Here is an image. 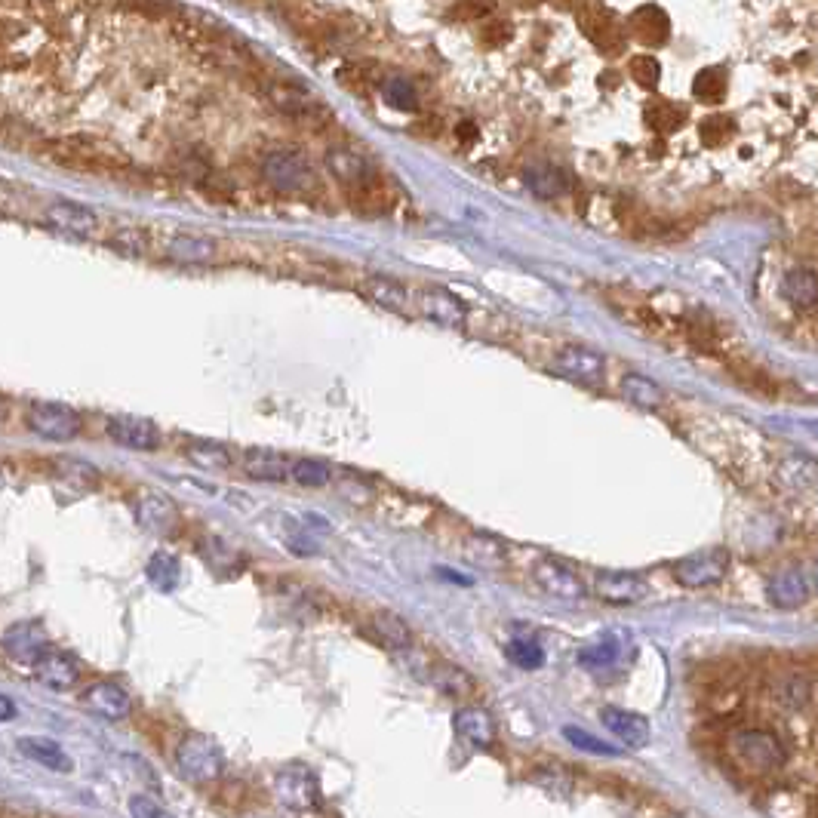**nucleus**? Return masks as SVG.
Listing matches in <instances>:
<instances>
[{"label": "nucleus", "instance_id": "obj_1", "mask_svg": "<svg viewBox=\"0 0 818 818\" xmlns=\"http://www.w3.org/2000/svg\"><path fill=\"white\" fill-rule=\"evenodd\" d=\"M726 757L729 766L742 769L751 779H769V775L782 772L791 763V748L782 742L779 732L766 726H735L726 735Z\"/></svg>", "mask_w": 818, "mask_h": 818}, {"label": "nucleus", "instance_id": "obj_2", "mask_svg": "<svg viewBox=\"0 0 818 818\" xmlns=\"http://www.w3.org/2000/svg\"><path fill=\"white\" fill-rule=\"evenodd\" d=\"M44 157L77 173H120L130 167V157L117 145L105 139H93V136L59 139L44 151Z\"/></svg>", "mask_w": 818, "mask_h": 818}, {"label": "nucleus", "instance_id": "obj_3", "mask_svg": "<svg viewBox=\"0 0 818 818\" xmlns=\"http://www.w3.org/2000/svg\"><path fill=\"white\" fill-rule=\"evenodd\" d=\"M176 766H179V772L185 775L188 782L207 785V782H216L219 775L225 772V754L210 739V735L191 732L176 748Z\"/></svg>", "mask_w": 818, "mask_h": 818}, {"label": "nucleus", "instance_id": "obj_4", "mask_svg": "<svg viewBox=\"0 0 818 818\" xmlns=\"http://www.w3.org/2000/svg\"><path fill=\"white\" fill-rule=\"evenodd\" d=\"M262 176L280 194H305L308 188H314L311 163L296 151H271V154H265Z\"/></svg>", "mask_w": 818, "mask_h": 818}, {"label": "nucleus", "instance_id": "obj_5", "mask_svg": "<svg viewBox=\"0 0 818 818\" xmlns=\"http://www.w3.org/2000/svg\"><path fill=\"white\" fill-rule=\"evenodd\" d=\"M25 425L44 440L53 443H68L80 434V416L65 403H50V400H34L28 406Z\"/></svg>", "mask_w": 818, "mask_h": 818}, {"label": "nucleus", "instance_id": "obj_6", "mask_svg": "<svg viewBox=\"0 0 818 818\" xmlns=\"http://www.w3.org/2000/svg\"><path fill=\"white\" fill-rule=\"evenodd\" d=\"M729 569V551L714 545V548H702L683 560L674 563V579L683 588H711L717 582H723Z\"/></svg>", "mask_w": 818, "mask_h": 818}, {"label": "nucleus", "instance_id": "obj_7", "mask_svg": "<svg viewBox=\"0 0 818 818\" xmlns=\"http://www.w3.org/2000/svg\"><path fill=\"white\" fill-rule=\"evenodd\" d=\"M551 370L569 382H576L582 388H600L603 385V376H606V360L603 354H597L594 348H585V345H566L557 351L554 357V366Z\"/></svg>", "mask_w": 818, "mask_h": 818}, {"label": "nucleus", "instance_id": "obj_8", "mask_svg": "<svg viewBox=\"0 0 818 818\" xmlns=\"http://www.w3.org/2000/svg\"><path fill=\"white\" fill-rule=\"evenodd\" d=\"M579 25L585 31V37L591 44L606 53V56H616L622 53L625 47V28L622 22L612 16L606 7H579Z\"/></svg>", "mask_w": 818, "mask_h": 818}, {"label": "nucleus", "instance_id": "obj_9", "mask_svg": "<svg viewBox=\"0 0 818 818\" xmlns=\"http://www.w3.org/2000/svg\"><path fill=\"white\" fill-rule=\"evenodd\" d=\"M416 308L422 317L440 323V326H449V330H462L465 320H468V308L465 302L456 296V293H449L443 290V286H425V290L416 293Z\"/></svg>", "mask_w": 818, "mask_h": 818}, {"label": "nucleus", "instance_id": "obj_10", "mask_svg": "<svg viewBox=\"0 0 818 818\" xmlns=\"http://www.w3.org/2000/svg\"><path fill=\"white\" fill-rule=\"evenodd\" d=\"M268 99H271V105L280 111V114H286V117H296V120H330V111H326V105L314 96V93H308L305 87H299V84H271L268 87Z\"/></svg>", "mask_w": 818, "mask_h": 818}, {"label": "nucleus", "instance_id": "obj_11", "mask_svg": "<svg viewBox=\"0 0 818 818\" xmlns=\"http://www.w3.org/2000/svg\"><path fill=\"white\" fill-rule=\"evenodd\" d=\"M533 579L536 585L551 594V597H560V600H582L588 594L585 582L572 572L563 560H554V557H542L536 560L533 566Z\"/></svg>", "mask_w": 818, "mask_h": 818}, {"label": "nucleus", "instance_id": "obj_12", "mask_svg": "<svg viewBox=\"0 0 818 818\" xmlns=\"http://www.w3.org/2000/svg\"><path fill=\"white\" fill-rule=\"evenodd\" d=\"M594 591L600 600L606 603H619V606H631L649 597V582L640 579L637 572H616V569H603L597 572Z\"/></svg>", "mask_w": 818, "mask_h": 818}, {"label": "nucleus", "instance_id": "obj_13", "mask_svg": "<svg viewBox=\"0 0 818 818\" xmlns=\"http://www.w3.org/2000/svg\"><path fill=\"white\" fill-rule=\"evenodd\" d=\"M105 431L114 443L127 449H139V453H151V449L160 446V428L142 416H111Z\"/></svg>", "mask_w": 818, "mask_h": 818}, {"label": "nucleus", "instance_id": "obj_14", "mask_svg": "<svg viewBox=\"0 0 818 818\" xmlns=\"http://www.w3.org/2000/svg\"><path fill=\"white\" fill-rule=\"evenodd\" d=\"M4 649L19 665H34L50 649V634L40 622H19L4 634Z\"/></svg>", "mask_w": 818, "mask_h": 818}, {"label": "nucleus", "instance_id": "obj_15", "mask_svg": "<svg viewBox=\"0 0 818 818\" xmlns=\"http://www.w3.org/2000/svg\"><path fill=\"white\" fill-rule=\"evenodd\" d=\"M277 797L283 806L290 809H314L317 800H320V791H317V779L314 772L305 769V766H290L277 775Z\"/></svg>", "mask_w": 818, "mask_h": 818}, {"label": "nucleus", "instance_id": "obj_16", "mask_svg": "<svg viewBox=\"0 0 818 818\" xmlns=\"http://www.w3.org/2000/svg\"><path fill=\"white\" fill-rule=\"evenodd\" d=\"M326 167H330V173L348 188V191H354V188H363V185H370L373 179H379V173H376V167L370 160H366L360 151H354V148H333L330 154H326Z\"/></svg>", "mask_w": 818, "mask_h": 818}, {"label": "nucleus", "instance_id": "obj_17", "mask_svg": "<svg viewBox=\"0 0 818 818\" xmlns=\"http://www.w3.org/2000/svg\"><path fill=\"white\" fill-rule=\"evenodd\" d=\"M31 671L40 683L56 689V692L74 689V683L80 680V668H77L74 656H68V652H62V649H53V646L31 665Z\"/></svg>", "mask_w": 818, "mask_h": 818}, {"label": "nucleus", "instance_id": "obj_18", "mask_svg": "<svg viewBox=\"0 0 818 818\" xmlns=\"http://www.w3.org/2000/svg\"><path fill=\"white\" fill-rule=\"evenodd\" d=\"M603 726L616 735L619 742H625L628 748H646L652 739V726L643 714L637 711H625V708H603L600 711Z\"/></svg>", "mask_w": 818, "mask_h": 818}, {"label": "nucleus", "instance_id": "obj_19", "mask_svg": "<svg viewBox=\"0 0 818 818\" xmlns=\"http://www.w3.org/2000/svg\"><path fill=\"white\" fill-rule=\"evenodd\" d=\"M84 705L105 717V720H124L130 717L133 711V702H130V692L124 686H117L111 680H102V683H93L87 692H84Z\"/></svg>", "mask_w": 818, "mask_h": 818}, {"label": "nucleus", "instance_id": "obj_20", "mask_svg": "<svg viewBox=\"0 0 818 818\" xmlns=\"http://www.w3.org/2000/svg\"><path fill=\"white\" fill-rule=\"evenodd\" d=\"M47 219L62 228L65 234H74V237H93L99 231V216L87 207H80V203H71V200H56L47 207Z\"/></svg>", "mask_w": 818, "mask_h": 818}, {"label": "nucleus", "instance_id": "obj_21", "mask_svg": "<svg viewBox=\"0 0 818 818\" xmlns=\"http://www.w3.org/2000/svg\"><path fill=\"white\" fill-rule=\"evenodd\" d=\"M453 729L462 742L474 748H493L496 745V723L483 708H459L453 717Z\"/></svg>", "mask_w": 818, "mask_h": 818}, {"label": "nucleus", "instance_id": "obj_22", "mask_svg": "<svg viewBox=\"0 0 818 818\" xmlns=\"http://www.w3.org/2000/svg\"><path fill=\"white\" fill-rule=\"evenodd\" d=\"M812 597V582L806 579L803 569H782L779 576L769 582V600L779 609H797Z\"/></svg>", "mask_w": 818, "mask_h": 818}, {"label": "nucleus", "instance_id": "obj_23", "mask_svg": "<svg viewBox=\"0 0 818 818\" xmlns=\"http://www.w3.org/2000/svg\"><path fill=\"white\" fill-rule=\"evenodd\" d=\"M167 256L179 265H207L216 259V240L182 231L167 240Z\"/></svg>", "mask_w": 818, "mask_h": 818}, {"label": "nucleus", "instance_id": "obj_24", "mask_svg": "<svg viewBox=\"0 0 818 818\" xmlns=\"http://www.w3.org/2000/svg\"><path fill=\"white\" fill-rule=\"evenodd\" d=\"M631 31H634V37L640 40L643 47H662L665 40L671 37L668 13L662 7H656V4L637 7L634 16H631Z\"/></svg>", "mask_w": 818, "mask_h": 818}, {"label": "nucleus", "instance_id": "obj_25", "mask_svg": "<svg viewBox=\"0 0 818 818\" xmlns=\"http://www.w3.org/2000/svg\"><path fill=\"white\" fill-rule=\"evenodd\" d=\"M136 520L142 529L148 533H157V536H167L173 523H176V505L167 499V496H157V493H148L136 502Z\"/></svg>", "mask_w": 818, "mask_h": 818}, {"label": "nucleus", "instance_id": "obj_26", "mask_svg": "<svg viewBox=\"0 0 818 818\" xmlns=\"http://www.w3.org/2000/svg\"><path fill=\"white\" fill-rule=\"evenodd\" d=\"M243 471H247L253 480L283 483L286 477H290V462H286L283 453L256 446V449H247V453H243Z\"/></svg>", "mask_w": 818, "mask_h": 818}, {"label": "nucleus", "instance_id": "obj_27", "mask_svg": "<svg viewBox=\"0 0 818 818\" xmlns=\"http://www.w3.org/2000/svg\"><path fill=\"white\" fill-rule=\"evenodd\" d=\"M363 296L373 299L379 308H388L394 314H406L409 311V293L406 286L391 280V277H382V274H373L363 280Z\"/></svg>", "mask_w": 818, "mask_h": 818}, {"label": "nucleus", "instance_id": "obj_28", "mask_svg": "<svg viewBox=\"0 0 818 818\" xmlns=\"http://www.w3.org/2000/svg\"><path fill=\"white\" fill-rule=\"evenodd\" d=\"M622 656H625V637L622 634H603L600 640L588 643L579 652V662L588 671H606L612 665H619Z\"/></svg>", "mask_w": 818, "mask_h": 818}, {"label": "nucleus", "instance_id": "obj_29", "mask_svg": "<svg viewBox=\"0 0 818 818\" xmlns=\"http://www.w3.org/2000/svg\"><path fill=\"white\" fill-rule=\"evenodd\" d=\"M782 293L797 311H812L818 305V274L812 268H794L782 280Z\"/></svg>", "mask_w": 818, "mask_h": 818}, {"label": "nucleus", "instance_id": "obj_30", "mask_svg": "<svg viewBox=\"0 0 818 818\" xmlns=\"http://www.w3.org/2000/svg\"><path fill=\"white\" fill-rule=\"evenodd\" d=\"M526 188L533 191L536 197H542V200L566 197L572 191V176L566 170H560V167H551V163H545V167L526 170Z\"/></svg>", "mask_w": 818, "mask_h": 818}, {"label": "nucleus", "instance_id": "obj_31", "mask_svg": "<svg viewBox=\"0 0 818 818\" xmlns=\"http://www.w3.org/2000/svg\"><path fill=\"white\" fill-rule=\"evenodd\" d=\"M19 751L28 757V760H34V763H40V766H47V769H53V772H71V757L62 751V745L59 742H53V739H37V735H28V739H19Z\"/></svg>", "mask_w": 818, "mask_h": 818}, {"label": "nucleus", "instance_id": "obj_32", "mask_svg": "<svg viewBox=\"0 0 818 818\" xmlns=\"http://www.w3.org/2000/svg\"><path fill=\"white\" fill-rule=\"evenodd\" d=\"M775 474H779V480L788 489H794V493H812L815 489V462L803 453L782 456L779 465H775Z\"/></svg>", "mask_w": 818, "mask_h": 818}, {"label": "nucleus", "instance_id": "obj_33", "mask_svg": "<svg viewBox=\"0 0 818 818\" xmlns=\"http://www.w3.org/2000/svg\"><path fill=\"white\" fill-rule=\"evenodd\" d=\"M370 634L388 649H406L409 643H413V631H409V625L403 619H397L394 612H376L370 622Z\"/></svg>", "mask_w": 818, "mask_h": 818}, {"label": "nucleus", "instance_id": "obj_34", "mask_svg": "<svg viewBox=\"0 0 818 818\" xmlns=\"http://www.w3.org/2000/svg\"><path fill=\"white\" fill-rule=\"evenodd\" d=\"M686 120V108L683 105H674L668 99H656L646 105V127L659 136H671L683 127Z\"/></svg>", "mask_w": 818, "mask_h": 818}, {"label": "nucleus", "instance_id": "obj_35", "mask_svg": "<svg viewBox=\"0 0 818 818\" xmlns=\"http://www.w3.org/2000/svg\"><path fill=\"white\" fill-rule=\"evenodd\" d=\"M145 576H148V582H151L157 591L170 594V591L179 588L182 566H179V560H176L173 554L157 551V554H151V560H148V566H145Z\"/></svg>", "mask_w": 818, "mask_h": 818}, {"label": "nucleus", "instance_id": "obj_36", "mask_svg": "<svg viewBox=\"0 0 818 818\" xmlns=\"http://www.w3.org/2000/svg\"><path fill=\"white\" fill-rule=\"evenodd\" d=\"M428 680L431 686H437L443 695H456V699H462V695H471L474 692V677L468 671H462L459 665H431L428 671Z\"/></svg>", "mask_w": 818, "mask_h": 818}, {"label": "nucleus", "instance_id": "obj_37", "mask_svg": "<svg viewBox=\"0 0 818 818\" xmlns=\"http://www.w3.org/2000/svg\"><path fill=\"white\" fill-rule=\"evenodd\" d=\"M185 459L203 471H225L231 468V453L222 446V443H213V440H194L185 446Z\"/></svg>", "mask_w": 818, "mask_h": 818}, {"label": "nucleus", "instance_id": "obj_38", "mask_svg": "<svg viewBox=\"0 0 818 818\" xmlns=\"http://www.w3.org/2000/svg\"><path fill=\"white\" fill-rule=\"evenodd\" d=\"M775 699H779L788 711H806L812 705V680L806 674H788L785 680H779L775 686Z\"/></svg>", "mask_w": 818, "mask_h": 818}, {"label": "nucleus", "instance_id": "obj_39", "mask_svg": "<svg viewBox=\"0 0 818 818\" xmlns=\"http://www.w3.org/2000/svg\"><path fill=\"white\" fill-rule=\"evenodd\" d=\"M622 394L637 403L640 409H659L662 400H665V391L659 382H652L649 376H640V373H628L622 379Z\"/></svg>", "mask_w": 818, "mask_h": 818}, {"label": "nucleus", "instance_id": "obj_40", "mask_svg": "<svg viewBox=\"0 0 818 818\" xmlns=\"http://www.w3.org/2000/svg\"><path fill=\"white\" fill-rule=\"evenodd\" d=\"M505 656H508L517 668H523V671H536V668L545 665V649H542V643H536L533 637H514V640L505 646Z\"/></svg>", "mask_w": 818, "mask_h": 818}, {"label": "nucleus", "instance_id": "obj_41", "mask_svg": "<svg viewBox=\"0 0 818 818\" xmlns=\"http://www.w3.org/2000/svg\"><path fill=\"white\" fill-rule=\"evenodd\" d=\"M692 93L699 102L717 105L726 96V68H705L692 80Z\"/></svg>", "mask_w": 818, "mask_h": 818}, {"label": "nucleus", "instance_id": "obj_42", "mask_svg": "<svg viewBox=\"0 0 818 818\" xmlns=\"http://www.w3.org/2000/svg\"><path fill=\"white\" fill-rule=\"evenodd\" d=\"M465 554H468V560H474L477 566H502L505 563V545L502 542H496L493 536H471L468 542H465Z\"/></svg>", "mask_w": 818, "mask_h": 818}, {"label": "nucleus", "instance_id": "obj_43", "mask_svg": "<svg viewBox=\"0 0 818 818\" xmlns=\"http://www.w3.org/2000/svg\"><path fill=\"white\" fill-rule=\"evenodd\" d=\"M382 96L388 105L400 108V111H416L419 108V96H416V87L409 84L403 77H388L382 84Z\"/></svg>", "mask_w": 818, "mask_h": 818}, {"label": "nucleus", "instance_id": "obj_44", "mask_svg": "<svg viewBox=\"0 0 818 818\" xmlns=\"http://www.w3.org/2000/svg\"><path fill=\"white\" fill-rule=\"evenodd\" d=\"M290 474L296 477V483L308 486V489H320L330 483L333 471L326 462H317V459H299L296 465H290Z\"/></svg>", "mask_w": 818, "mask_h": 818}, {"label": "nucleus", "instance_id": "obj_45", "mask_svg": "<svg viewBox=\"0 0 818 818\" xmlns=\"http://www.w3.org/2000/svg\"><path fill=\"white\" fill-rule=\"evenodd\" d=\"M628 71L634 77V84H640L643 90H656L659 87V80H662V65L656 56H649V53H640L628 62Z\"/></svg>", "mask_w": 818, "mask_h": 818}, {"label": "nucleus", "instance_id": "obj_46", "mask_svg": "<svg viewBox=\"0 0 818 818\" xmlns=\"http://www.w3.org/2000/svg\"><path fill=\"white\" fill-rule=\"evenodd\" d=\"M699 136L708 148H720L723 142H729L735 136V124L729 117H705L702 120V127H699Z\"/></svg>", "mask_w": 818, "mask_h": 818}, {"label": "nucleus", "instance_id": "obj_47", "mask_svg": "<svg viewBox=\"0 0 818 818\" xmlns=\"http://www.w3.org/2000/svg\"><path fill=\"white\" fill-rule=\"evenodd\" d=\"M111 247L127 256H145L148 253V234L142 228H124L111 234Z\"/></svg>", "mask_w": 818, "mask_h": 818}, {"label": "nucleus", "instance_id": "obj_48", "mask_svg": "<svg viewBox=\"0 0 818 818\" xmlns=\"http://www.w3.org/2000/svg\"><path fill=\"white\" fill-rule=\"evenodd\" d=\"M200 554L207 557L210 566H228L231 572L240 569V554H237L234 548H228L222 539H207V545L200 548Z\"/></svg>", "mask_w": 818, "mask_h": 818}, {"label": "nucleus", "instance_id": "obj_49", "mask_svg": "<svg viewBox=\"0 0 818 818\" xmlns=\"http://www.w3.org/2000/svg\"><path fill=\"white\" fill-rule=\"evenodd\" d=\"M563 735L566 739L576 745V748H582V751H591V754H616V748H609V745H603V742H597L591 732H585V729H576V726H566L563 729Z\"/></svg>", "mask_w": 818, "mask_h": 818}, {"label": "nucleus", "instance_id": "obj_50", "mask_svg": "<svg viewBox=\"0 0 818 818\" xmlns=\"http://www.w3.org/2000/svg\"><path fill=\"white\" fill-rule=\"evenodd\" d=\"M130 815H133V818H176L170 809H163L157 800H151V797H145V794L130 797Z\"/></svg>", "mask_w": 818, "mask_h": 818}, {"label": "nucleus", "instance_id": "obj_51", "mask_svg": "<svg viewBox=\"0 0 818 818\" xmlns=\"http://www.w3.org/2000/svg\"><path fill=\"white\" fill-rule=\"evenodd\" d=\"M508 37H511V25L505 19H489L483 25V40H486L489 47H502Z\"/></svg>", "mask_w": 818, "mask_h": 818}, {"label": "nucleus", "instance_id": "obj_52", "mask_svg": "<svg viewBox=\"0 0 818 818\" xmlns=\"http://www.w3.org/2000/svg\"><path fill=\"white\" fill-rule=\"evenodd\" d=\"M16 717V705L13 699H7V695H0V723H10Z\"/></svg>", "mask_w": 818, "mask_h": 818}, {"label": "nucleus", "instance_id": "obj_53", "mask_svg": "<svg viewBox=\"0 0 818 818\" xmlns=\"http://www.w3.org/2000/svg\"><path fill=\"white\" fill-rule=\"evenodd\" d=\"M459 136H462V142L468 145V142L477 136V127H474V124H459Z\"/></svg>", "mask_w": 818, "mask_h": 818}, {"label": "nucleus", "instance_id": "obj_54", "mask_svg": "<svg viewBox=\"0 0 818 818\" xmlns=\"http://www.w3.org/2000/svg\"><path fill=\"white\" fill-rule=\"evenodd\" d=\"M4 419H7V400L0 397V422H4Z\"/></svg>", "mask_w": 818, "mask_h": 818}, {"label": "nucleus", "instance_id": "obj_55", "mask_svg": "<svg viewBox=\"0 0 818 818\" xmlns=\"http://www.w3.org/2000/svg\"><path fill=\"white\" fill-rule=\"evenodd\" d=\"M0 489H4V474H0Z\"/></svg>", "mask_w": 818, "mask_h": 818}]
</instances>
